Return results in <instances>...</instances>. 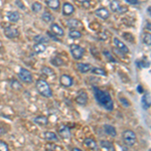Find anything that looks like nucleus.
<instances>
[{
    "label": "nucleus",
    "mask_w": 151,
    "mask_h": 151,
    "mask_svg": "<svg viewBox=\"0 0 151 151\" xmlns=\"http://www.w3.org/2000/svg\"><path fill=\"white\" fill-rule=\"evenodd\" d=\"M93 92L96 102L100 106L103 107L105 110L107 111H113L114 102L108 91H104V90L100 89L98 87H93Z\"/></svg>",
    "instance_id": "obj_1"
},
{
    "label": "nucleus",
    "mask_w": 151,
    "mask_h": 151,
    "mask_svg": "<svg viewBox=\"0 0 151 151\" xmlns=\"http://www.w3.org/2000/svg\"><path fill=\"white\" fill-rule=\"evenodd\" d=\"M35 88L38 93H40V95L45 97V98H52V89H50L48 83L47 81H45V80L42 79L37 80L35 83Z\"/></svg>",
    "instance_id": "obj_2"
},
{
    "label": "nucleus",
    "mask_w": 151,
    "mask_h": 151,
    "mask_svg": "<svg viewBox=\"0 0 151 151\" xmlns=\"http://www.w3.org/2000/svg\"><path fill=\"white\" fill-rule=\"evenodd\" d=\"M122 140L126 145L131 147L136 143L137 141V137H136V134L132 130H125L122 133Z\"/></svg>",
    "instance_id": "obj_3"
},
{
    "label": "nucleus",
    "mask_w": 151,
    "mask_h": 151,
    "mask_svg": "<svg viewBox=\"0 0 151 151\" xmlns=\"http://www.w3.org/2000/svg\"><path fill=\"white\" fill-rule=\"evenodd\" d=\"M18 78L21 80L23 83H26V84H31L33 82V78H32V74L29 72L28 70L24 69V68H21L20 70L18 73Z\"/></svg>",
    "instance_id": "obj_4"
},
{
    "label": "nucleus",
    "mask_w": 151,
    "mask_h": 151,
    "mask_svg": "<svg viewBox=\"0 0 151 151\" xmlns=\"http://www.w3.org/2000/svg\"><path fill=\"white\" fill-rule=\"evenodd\" d=\"M70 50L75 60H81L85 52V50L82 47H80L79 45H70Z\"/></svg>",
    "instance_id": "obj_5"
},
{
    "label": "nucleus",
    "mask_w": 151,
    "mask_h": 151,
    "mask_svg": "<svg viewBox=\"0 0 151 151\" xmlns=\"http://www.w3.org/2000/svg\"><path fill=\"white\" fill-rule=\"evenodd\" d=\"M58 132L60 137L63 138V139H70V138L72 137L70 130L67 125H60L58 129Z\"/></svg>",
    "instance_id": "obj_6"
},
{
    "label": "nucleus",
    "mask_w": 151,
    "mask_h": 151,
    "mask_svg": "<svg viewBox=\"0 0 151 151\" xmlns=\"http://www.w3.org/2000/svg\"><path fill=\"white\" fill-rule=\"evenodd\" d=\"M4 35L8 38H15L19 35V31L15 26H6L4 28Z\"/></svg>",
    "instance_id": "obj_7"
},
{
    "label": "nucleus",
    "mask_w": 151,
    "mask_h": 151,
    "mask_svg": "<svg viewBox=\"0 0 151 151\" xmlns=\"http://www.w3.org/2000/svg\"><path fill=\"white\" fill-rule=\"evenodd\" d=\"M60 84L65 88H70L74 85V79L69 75H62L60 77Z\"/></svg>",
    "instance_id": "obj_8"
},
{
    "label": "nucleus",
    "mask_w": 151,
    "mask_h": 151,
    "mask_svg": "<svg viewBox=\"0 0 151 151\" xmlns=\"http://www.w3.org/2000/svg\"><path fill=\"white\" fill-rule=\"evenodd\" d=\"M76 103L81 105V106H86L88 104V101H89V96H88V94L86 92L84 91H81L79 94H78V96L76 97Z\"/></svg>",
    "instance_id": "obj_9"
},
{
    "label": "nucleus",
    "mask_w": 151,
    "mask_h": 151,
    "mask_svg": "<svg viewBox=\"0 0 151 151\" xmlns=\"http://www.w3.org/2000/svg\"><path fill=\"white\" fill-rule=\"evenodd\" d=\"M42 137L48 142H58V136L57 135V133L52 132V131H45L42 134Z\"/></svg>",
    "instance_id": "obj_10"
},
{
    "label": "nucleus",
    "mask_w": 151,
    "mask_h": 151,
    "mask_svg": "<svg viewBox=\"0 0 151 151\" xmlns=\"http://www.w3.org/2000/svg\"><path fill=\"white\" fill-rule=\"evenodd\" d=\"M150 93L149 92H146V93L143 95L142 98H141V106L144 110H148L150 108Z\"/></svg>",
    "instance_id": "obj_11"
},
{
    "label": "nucleus",
    "mask_w": 151,
    "mask_h": 151,
    "mask_svg": "<svg viewBox=\"0 0 151 151\" xmlns=\"http://www.w3.org/2000/svg\"><path fill=\"white\" fill-rule=\"evenodd\" d=\"M95 14H96L99 18L104 19V20H106V19L109 18V16H110V12H109V10L107 8H105V7H101V8L97 9V10L95 11Z\"/></svg>",
    "instance_id": "obj_12"
},
{
    "label": "nucleus",
    "mask_w": 151,
    "mask_h": 151,
    "mask_svg": "<svg viewBox=\"0 0 151 151\" xmlns=\"http://www.w3.org/2000/svg\"><path fill=\"white\" fill-rule=\"evenodd\" d=\"M65 24H67L69 27L70 28H83V22L80 21L79 19H76V18H72L69 19V20L65 21Z\"/></svg>",
    "instance_id": "obj_13"
},
{
    "label": "nucleus",
    "mask_w": 151,
    "mask_h": 151,
    "mask_svg": "<svg viewBox=\"0 0 151 151\" xmlns=\"http://www.w3.org/2000/svg\"><path fill=\"white\" fill-rule=\"evenodd\" d=\"M103 128H104L105 133H106L107 135L111 136V137H116L117 136V130L113 125H110V124H105Z\"/></svg>",
    "instance_id": "obj_14"
},
{
    "label": "nucleus",
    "mask_w": 151,
    "mask_h": 151,
    "mask_svg": "<svg viewBox=\"0 0 151 151\" xmlns=\"http://www.w3.org/2000/svg\"><path fill=\"white\" fill-rule=\"evenodd\" d=\"M76 67H77L78 70L83 73V74H86V73L90 72L92 70V68H93L90 64H86V63H78Z\"/></svg>",
    "instance_id": "obj_15"
},
{
    "label": "nucleus",
    "mask_w": 151,
    "mask_h": 151,
    "mask_svg": "<svg viewBox=\"0 0 151 151\" xmlns=\"http://www.w3.org/2000/svg\"><path fill=\"white\" fill-rule=\"evenodd\" d=\"M50 30H52V33H55L57 36H60V37H62V36L65 35L64 29L60 27L58 23H52V25H50Z\"/></svg>",
    "instance_id": "obj_16"
},
{
    "label": "nucleus",
    "mask_w": 151,
    "mask_h": 151,
    "mask_svg": "<svg viewBox=\"0 0 151 151\" xmlns=\"http://www.w3.org/2000/svg\"><path fill=\"white\" fill-rule=\"evenodd\" d=\"M33 122L37 124L38 126H47L48 124V118L43 115L36 116L35 118H33Z\"/></svg>",
    "instance_id": "obj_17"
},
{
    "label": "nucleus",
    "mask_w": 151,
    "mask_h": 151,
    "mask_svg": "<svg viewBox=\"0 0 151 151\" xmlns=\"http://www.w3.org/2000/svg\"><path fill=\"white\" fill-rule=\"evenodd\" d=\"M84 145L89 148V149H92V150L98 149V144H97L96 140H94L93 138H86V139L84 140Z\"/></svg>",
    "instance_id": "obj_18"
},
{
    "label": "nucleus",
    "mask_w": 151,
    "mask_h": 151,
    "mask_svg": "<svg viewBox=\"0 0 151 151\" xmlns=\"http://www.w3.org/2000/svg\"><path fill=\"white\" fill-rule=\"evenodd\" d=\"M74 11H75L74 6L70 3H69V2H65L64 4V6H63V14L65 16H69L70 14L74 13Z\"/></svg>",
    "instance_id": "obj_19"
},
{
    "label": "nucleus",
    "mask_w": 151,
    "mask_h": 151,
    "mask_svg": "<svg viewBox=\"0 0 151 151\" xmlns=\"http://www.w3.org/2000/svg\"><path fill=\"white\" fill-rule=\"evenodd\" d=\"M114 45H115V47H118L119 50H122L123 52H125V53H128L129 52V48L126 47V45L125 43H123L122 41H121L119 38H117V37H115L114 38Z\"/></svg>",
    "instance_id": "obj_20"
},
{
    "label": "nucleus",
    "mask_w": 151,
    "mask_h": 151,
    "mask_svg": "<svg viewBox=\"0 0 151 151\" xmlns=\"http://www.w3.org/2000/svg\"><path fill=\"white\" fill-rule=\"evenodd\" d=\"M7 19H8L10 22H17L20 19V15L17 11H10L7 13Z\"/></svg>",
    "instance_id": "obj_21"
},
{
    "label": "nucleus",
    "mask_w": 151,
    "mask_h": 151,
    "mask_svg": "<svg viewBox=\"0 0 151 151\" xmlns=\"http://www.w3.org/2000/svg\"><path fill=\"white\" fill-rule=\"evenodd\" d=\"M45 3L52 10H58L60 9V0H45Z\"/></svg>",
    "instance_id": "obj_22"
},
{
    "label": "nucleus",
    "mask_w": 151,
    "mask_h": 151,
    "mask_svg": "<svg viewBox=\"0 0 151 151\" xmlns=\"http://www.w3.org/2000/svg\"><path fill=\"white\" fill-rule=\"evenodd\" d=\"M41 18H42V20L45 21V22L47 23H50L52 22L53 20H55V17H53V15L50 12L48 11H45L42 13V15H41Z\"/></svg>",
    "instance_id": "obj_23"
},
{
    "label": "nucleus",
    "mask_w": 151,
    "mask_h": 151,
    "mask_svg": "<svg viewBox=\"0 0 151 151\" xmlns=\"http://www.w3.org/2000/svg\"><path fill=\"white\" fill-rule=\"evenodd\" d=\"M45 50H47V47L43 43H35L33 45V50L35 53H42L45 52Z\"/></svg>",
    "instance_id": "obj_24"
},
{
    "label": "nucleus",
    "mask_w": 151,
    "mask_h": 151,
    "mask_svg": "<svg viewBox=\"0 0 151 151\" xmlns=\"http://www.w3.org/2000/svg\"><path fill=\"white\" fill-rule=\"evenodd\" d=\"M100 145L103 149L107 150V151H110L113 149V144L108 140H101L100 141Z\"/></svg>",
    "instance_id": "obj_25"
},
{
    "label": "nucleus",
    "mask_w": 151,
    "mask_h": 151,
    "mask_svg": "<svg viewBox=\"0 0 151 151\" xmlns=\"http://www.w3.org/2000/svg\"><path fill=\"white\" fill-rule=\"evenodd\" d=\"M92 74L97 75V76H102V77H106L107 76V72L102 68H92L91 70Z\"/></svg>",
    "instance_id": "obj_26"
},
{
    "label": "nucleus",
    "mask_w": 151,
    "mask_h": 151,
    "mask_svg": "<svg viewBox=\"0 0 151 151\" xmlns=\"http://www.w3.org/2000/svg\"><path fill=\"white\" fill-rule=\"evenodd\" d=\"M41 73H42L43 75L45 76H48V77H50V76H55V70H53L52 68H48V67H42L41 68Z\"/></svg>",
    "instance_id": "obj_27"
},
{
    "label": "nucleus",
    "mask_w": 151,
    "mask_h": 151,
    "mask_svg": "<svg viewBox=\"0 0 151 151\" xmlns=\"http://www.w3.org/2000/svg\"><path fill=\"white\" fill-rule=\"evenodd\" d=\"M120 3H119L118 0H112L111 3H110V8L112 11L114 12H118L119 9H120Z\"/></svg>",
    "instance_id": "obj_28"
},
{
    "label": "nucleus",
    "mask_w": 151,
    "mask_h": 151,
    "mask_svg": "<svg viewBox=\"0 0 151 151\" xmlns=\"http://www.w3.org/2000/svg\"><path fill=\"white\" fill-rule=\"evenodd\" d=\"M35 41H36V43H47L48 42V38L45 37V35H38L35 36Z\"/></svg>",
    "instance_id": "obj_29"
},
{
    "label": "nucleus",
    "mask_w": 151,
    "mask_h": 151,
    "mask_svg": "<svg viewBox=\"0 0 151 151\" xmlns=\"http://www.w3.org/2000/svg\"><path fill=\"white\" fill-rule=\"evenodd\" d=\"M69 35H70V38H74V40H78V38L82 37V33L80 32L79 30H76V29H74V30H70L69 32Z\"/></svg>",
    "instance_id": "obj_30"
},
{
    "label": "nucleus",
    "mask_w": 151,
    "mask_h": 151,
    "mask_svg": "<svg viewBox=\"0 0 151 151\" xmlns=\"http://www.w3.org/2000/svg\"><path fill=\"white\" fill-rule=\"evenodd\" d=\"M136 65H137V67L141 68V69H145V68L149 67V62L146 60V58H143V60H139V62H136Z\"/></svg>",
    "instance_id": "obj_31"
},
{
    "label": "nucleus",
    "mask_w": 151,
    "mask_h": 151,
    "mask_svg": "<svg viewBox=\"0 0 151 151\" xmlns=\"http://www.w3.org/2000/svg\"><path fill=\"white\" fill-rule=\"evenodd\" d=\"M31 8H32V11L35 12V13H37V12L41 11V9H42V5L40 3V2H35V3L31 5Z\"/></svg>",
    "instance_id": "obj_32"
},
{
    "label": "nucleus",
    "mask_w": 151,
    "mask_h": 151,
    "mask_svg": "<svg viewBox=\"0 0 151 151\" xmlns=\"http://www.w3.org/2000/svg\"><path fill=\"white\" fill-rule=\"evenodd\" d=\"M52 64L53 65H57V67H58V65H64V60H62V58H53L52 60Z\"/></svg>",
    "instance_id": "obj_33"
},
{
    "label": "nucleus",
    "mask_w": 151,
    "mask_h": 151,
    "mask_svg": "<svg viewBox=\"0 0 151 151\" xmlns=\"http://www.w3.org/2000/svg\"><path fill=\"white\" fill-rule=\"evenodd\" d=\"M143 42H144L146 45H148V47L151 45V35H150V33H145L144 36H143Z\"/></svg>",
    "instance_id": "obj_34"
},
{
    "label": "nucleus",
    "mask_w": 151,
    "mask_h": 151,
    "mask_svg": "<svg viewBox=\"0 0 151 151\" xmlns=\"http://www.w3.org/2000/svg\"><path fill=\"white\" fill-rule=\"evenodd\" d=\"M10 86H11V88H13L14 90H20L21 89L20 83H19L18 81H16V80H12L11 83H10Z\"/></svg>",
    "instance_id": "obj_35"
},
{
    "label": "nucleus",
    "mask_w": 151,
    "mask_h": 151,
    "mask_svg": "<svg viewBox=\"0 0 151 151\" xmlns=\"http://www.w3.org/2000/svg\"><path fill=\"white\" fill-rule=\"evenodd\" d=\"M0 151H9L8 144L3 140H0Z\"/></svg>",
    "instance_id": "obj_36"
},
{
    "label": "nucleus",
    "mask_w": 151,
    "mask_h": 151,
    "mask_svg": "<svg viewBox=\"0 0 151 151\" xmlns=\"http://www.w3.org/2000/svg\"><path fill=\"white\" fill-rule=\"evenodd\" d=\"M119 101H120V103L123 105V107H126V108L130 107V105H131V104H130V102H129L126 98H124V97H120Z\"/></svg>",
    "instance_id": "obj_37"
},
{
    "label": "nucleus",
    "mask_w": 151,
    "mask_h": 151,
    "mask_svg": "<svg viewBox=\"0 0 151 151\" xmlns=\"http://www.w3.org/2000/svg\"><path fill=\"white\" fill-rule=\"evenodd\" d=\"M103 53L105 55V57L109 58V60H110V62H112V63H117V60H115V58H113V55H111L110 52H108V50H104Z\"/></svg>",
    "instance_id": "obj_38"
},
{
    "label": "nucleus",
    "mask_w": 151,
    "mask_h": 151,
    "mask_svg": "<svg viewBox=\"0 0 151 151\" xmlns=\"http://www.w3.org/2000/svg\"><path fill=\"white\" fill-rule=\"evenodd\" d=\"M15 2H16V5L20 7L21 9H24V8H25V7H24V5L22 4V2H21V0H16Z\"/></svg>",
    "instance_id": "obj_39"
},
{
    "label": "nucleus",
    "mask_w": 151,
    "mask_h": 151,
    "mask_svg": "<svg viewBox=\"0 0 151 151\" xmlns=\"http://www.w3.org/2000/svg\"><path fill=\"white\" fill-rule=\"evenodd\" d=\"M127 3H129V4H138V0H125Z\"/></svg>",
    "instance_id": "obj_40"
},
{
    "label": "nucleus",
    "mask_w": 151,
    "mask_h": 151,
    "mask_svg": "<svg viewBox=\"0 0 151 151\" xmlns=\"http://www.w3.org/2000/svg\"><path fill=\"white\" fill-rule=\"evenodd\" d=\"M137 91H138V93H140V94L144 92V91H143V88L141 87V86H138V87H137Z\"/></svg>",
    "instance_id": "obj_41"
},
{
    "label": "nucleus",
    "mask_w": 151,
    "mask_h": 151,
    "mask_svg": "<svg viewBox=\"0 0 151 151\" xmlns=\"http://www.w3.org/2000/svg\"><path fill=\"white\" fill-rule=\"evenodd\" d=\"M72 151H84V150L80 149V148H78V147H73L72 148Z\"/></svg>",
    "instance_id": "obj_42"
},
{
    "label": "nucleus",
    "mask_w": 151,
    "mask_h": 151,
    "mask_svg": "<svg viewBox=\"0 0 151 151\" xmlns=\"http://www.w3.org/2000/svg\"><path fill=\"white\" fill-rule=\"evenodd\" d=\"M78 2H81V3H85V2H90V0H77Z\"/></svg>",
    "instance_id": "obj_43"
},
{
    "label": "nucleus",
    "mask_w": 151,
    "mask_h": 151,
    "mask_svg": "<svg viewBox=\"0 0 151 151\" xmlns=\"http://www.w3.org/2000/svg\"><path fill=\"white\" fill-rule=\"evenodd\" d=\"M148 151H151V150H150V149H149V150H148Z\"/></svg>",
    "instance_id": "obj_44"
}]
</instances>
